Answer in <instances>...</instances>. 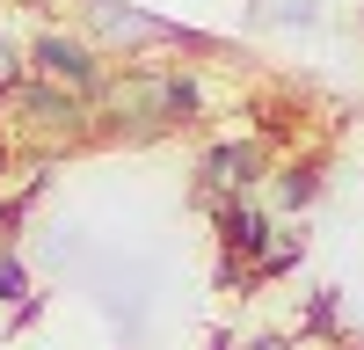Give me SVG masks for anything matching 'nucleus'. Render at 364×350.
Masks as SVG:
<instances>
[{"label": "nucleus", "mask_w": 364, "mask_h": 350, "mask_svg": "<svg viewBox=\"0 0 364 350\" xmlns=\"http://www.w3.org/2000/svg\"><path fill=\"white\" fill-rule=\"evenodd\" d=\"M22 292H29V270L15 255H0V299H22Z\"/></svg>", "instance_id": "obj_7"}, {"label": "nucleus", "mask_w": 364, "mask_h": 350, "mask_svg": "<svg viewBox=\"0 0 364 350\" xmlns=\"http://www.w3.org/2000/svg\"><path fill=\"white\" fill-rule=\"evenodd\" d=\"M37 73L66 80V88H95L102 80V58L87 44H73V37H37Z\"/></svg>", "instance_id": "obj_2"}, {"label": "nucleus", "mask_w": 364, "mask_h": 350, "mask_svg": "<svg viewBox=\"0 0 364 350\" xmlns=\"http://www.w3.org/2000/svg\"><path fill=\"white\" fill-rule=\"evenodd\" d=\"M15 110H29L37 124H66V117H73V95H58V88H44V80H22V88H15Z\"/></svg>", "instance_id": "obj_5"}, {"label": "nucleus", "mask_w": 364, "mask_h": 350, "mask_svg": "<svg viewBox=\"0 0 364 350\" xmlns=\"http://www.w3.org/2000/svg\"><path fill=\"white\" fill-rule=\"evenodd\" d=\"M306 329H336V299H328V292H321V299L306 307Z\"/></svg>", "instance_id": "obj_8"}, {"label": "nucleus", "mask_w": 364, "mask_h": 350, "mask_svg": "<svg viewBox=\"0 0 364 350\" xmlns=\"http://www.w3.org/2000/svg\"><path fill=\"white\" fill-rule=\"evenodd\" d=\"M219 350H226V343H219Z\"/></svg>", "instance_id": "obj_9"}, {"label": "nucleus", "mask_w": 364, "mask_h": 350, "mask_svg": "<svg viewBox=\"0 0 364 350\" xmlns=\"http://www.w3.org/2000/svg\"><path fill=\"white\" fill-rule=\"evenodd\" d=\"M314 190H321V168H314V161H299V168H284V190H277V197L299 212V204H314Z\"/></svg>", "instance_id": "obj_6"}, {"label": "nucleus", "mask_w": 364, "mask_h": 350, "mask_svg": "<svg viewBox=\"0 0 364 350\" xmlns=\"http://www.w3.org/2000/svg\"><path fill=\"white\" fill-rule=\"evenodd\" d=\"M219 241H226V262H240V255H269V219L255 212V204H219Z\"/></svg>", "instance_id": "obj_3"}, {"label": "nucleus", "mask_w": 364, "mask_h": 350, "mask_svg": "<svg viewBox=\"0 0 364 350\" xmlns=\"http://www.w3.org/2000/svg\"><path fill=\"white\" fill-rule=\"evenodd\" d=\"M255 175H262V146L255 139L211 146V154H204V183H219V190H240V183H255Z\"/></svg>", "instance_id": "obj_4"}, {"label": "nucleus", "mask_w": 364, "mask_h": 350, "mask_svg": "<svg viewBox=\"0 0 364 350\" xmlns=\"http://www.w3.org/2000/svg\"><path fill=\"white\" fill-rule=\"evenodd\" d=\"M87 22H95L102 37H117V44H146V37H161V44H204L197 29L161 22V15H139V8H124V0H87Z\"/></svg>", "instance_id": "obj_1"}]
</instances>
